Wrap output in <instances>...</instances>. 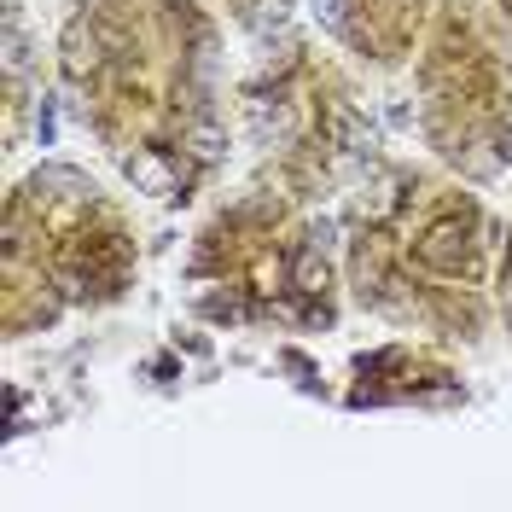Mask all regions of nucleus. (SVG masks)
Segmentation results:
<instances>
[{
	"instance_id": "1",
	"label": "nucleus",
	"mask_w": 512,
	"mask_h": 512,
	"mask_svg": "<svg viewBox=\"0 0 512 512\" xmlns=\"http://www.w3.org/2000/svg\"><path fill=\"white\" fill-rule=\"evenodd\" d=\"M431 262H454V256H466V233H454V227H437L431 233V245H425Z\"/></svg>"
},
{
	"instance_id": "2",
	"label": "nucleus",
	"mask_w": 512,
	"mask_h": 512,
	"mask_svg": "<svg viewBox=\"0 0 512 512\" xmlns=\"http://www.w3.org/2000/svg\"><path fill=\"white\" fill-rule=\"evenodd\" d=\"M70 70H99V41L82 30H70Z\"/></svg>"
},
{
	"instance_id": "3",
	"label": "nucleus",
	"mask_w": 512,
	"mask_h": 512,
	"mask_svg": "<svg viewBox=\"0 0 512 512\" xmlns=\"http://www.w3.org/2000/svg\"><path fill=\"white\" fill-rule=\"evenodd\" d=\"M297 286H303V291H320V286H326V262L303 256V262H297Z\"/></svg>"
}]
</instances>
